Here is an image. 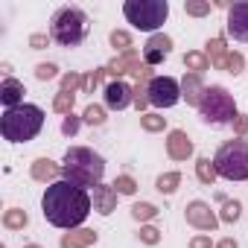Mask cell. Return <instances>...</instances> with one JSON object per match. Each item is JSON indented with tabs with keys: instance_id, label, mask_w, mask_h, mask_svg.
Segmentation results:
<instances>
[{
	"instance_id": "277c9868",
	"label": "cell",
	"mask_w": 248,
	"mask_h": 248,
	"mask_svg": "<svg viewBox=\"0 0 248 248\" xmlns=\"http://www.w3.org/2000/svg\"><path fill=\"white\" fill-rule=\"evenodd\" d=\"M88 35V15L79 6H62L50 21V38L59 47H79Z\"/></svg>"
},
{
	"instance_id": "f546056e",
	"label": "cell",
	"mask_w": 248,
	"mask_h": 248,
	"mask_svg": "<svg viewBox=\"0 0 248 248\" xmlns=\"http://www.w3.org/2000/svg\"><path fill=\"white\" fill-rule=\"evenodd\" d=\"M82 120L91 123V126H102V123H105V111H102L99 105H88L85 114H82Z\"/></svg>"
},
{
	"instance_id": "ffe728a7",
	"label": "cell",
	"mask_w": 248,
	"mask_h": 248,
	"mask_svg": "<svg viewBox=\"0 0 248 248\" xmlns=\"http://www.w3.org/2000/svg\"><path fill=\"white\" fill-rule=\"evenodd\" d=\"M207 59H210V64H213V67L225 70L228 50H225V41H222V38H210V41H207Z\"/></svg>"
},
{
	"instance_id": "603a6c76",
	"label": "cell",
	"mask_w": 248,
	"mask_h": 248,
	"mask_svg": "<svg viewBox=\"0 0 248 248\" xmlns=\"http://www.w3.org/2000/svg\"><path fill=\"white\" fill-rule=\"evenodd\" d=\"M27 222H30V216H27V210H21V207H12V210L3 213V225H6L9 231H21V228H27Z\"/></svg>"
},
{
	"instance_id": "4316f807",
	"label": "cell",
	"mask_w": 248,
	"mask_h": 248,
	"mask_svg": "<svg viewBox=\"0 0 248 248\" xmlns=\"http://www.w3.org/2000/svg\"><path fill=\"white\" fill-rule=\"evenodd\" d=\"M111 187H114L120 196H135V190H138V181H135L132 175H117Z\"/></svg>"
},
{
	"instance_id": "d4e9b609",
	"label": "cell",
	"mask_w": 248,
	"mask_h": 248,
	"mask_svg": "<svg viewBox=\"0 0 248 248\" xmlns=\"http://www.w3.org/2000/svg\"><path fill=\"white\" fill-rule=\"evenodd\" d=\"M73 99H76V93H70V91H59L56 93V99H53V108L59 111V114H70L73 111Z\"/></svg>"
},
{
	"instance_id": "d6a6232c",
	"label": "cell",
	"mask_w": 248,
	"mask_h": 248,
	"mask_svg": "<svg viewBox=\"0 0 248 248\" xmlns=\"http://www.w3.org/2000/svg\"><path fill=\"white\" fill-rule=\"evenodd\" d=\"M184 9H187V15H193V18H202V15L210 12V3H202V0H187Z\"/></svg>"
},
{
	"instance_id": "9c48e42d",
	"label": "cell",
	"mask_w": 248,
	"mask_h": 248,
	"mask_svg": "<svg viewBox=\"0 0 248 248\" xmlns=\"http://www.w3.org/2000/svg\"><path fill=\"white\" fill-rule=\"evenodd\" d=\"M184 216H187V225H193L199 231H216V225H219V216L210 210V204L207 202H199V199L187 204Z\"/></svg>"
},
{
	"instance_id": "ba28073f",
	"label": "cell",
	"mask_w": 248,
	"mask_h": 248,
	"mask_svg": "<svg viewBox=\"0 0 248 248\" xmlns=\"http://www.w3.org/2000/svg\"><path fill=\"white\" fill-rule=\"evenodd\" d=\"M181 99V82L172 76H155L149 82V105L155 108H172Z\"/></svg>"
},
{
	"instance_id": "836d02e7",
	"label": "cell",
	"mask_w": 248,
	"mask_h": 248,
	"mask_svg": "<svg viewBox=\"0 0 248 248\" xmlns=\"http://www.w3.org/2000/svg\"><path fill=\"white\" fill-rule=\"evenodd\" d=\"M140 242H146V245H158L161 242V231L158 228H152V225H146V228H140Z\"/></svg>"
},
{
	"instance_id": "2e32d148",
	"label": "cell",
	"mask_w": 248,
	"mask_h": 248,
	"mask_svg": "<svg viewBox=\"0 0 248 248\" xmlns=\"http://www.w3.org/2000/svg\"><path fill=\"white\" fill-rule=\"evenodd\" d=\"M135 73V70H140V56H138V50L132 47V50H126L123 56H117L114 62H108L105 64V73H114V76H120V73Z\"/></svg>"
},
{
	"instance_id": "7a4b0ae2",
	"label": "cell",
	"mask_w": 248,
	"mask_h": 248,
	"mask_svg": "<svg viewBox=\"0 0 248 248\" xmlns=\"http://www.w3.org/2000/svg\"><path fill=\"white\" fill-rule=\"evenodd\" d=\"M44 129V111L32 102L6 108L0 117V135L9 143H27L32 138H38V132Z\"/></svg>"
},
{
	"instance_id": "7402d4cb",
	"label": "cell",
	"mask_w": 248,
	"mask_h": 248,
	"mask_svg": "<svg viewBox=\"0 0 248 248\" xmlns=\"http://www.w3.org/2000/svg\"><path fill=\"white\" fill-rule=\"evenodd\" d=\"M196 175H199V181H202V184H207V187H210V184L216 181V175H219V172H216V167H213V161H210V158H199V161H196Z\"/></svg>"
},
{
	"instance_id": "1f68e13d",
	"label": "cell",
	"mask_w": 248,
	"mask_h": 248,
	"mask_svg": "<svg viewBox=\"0 0 248 248\" xmlns=\"http://www.w3.org/2000/svg\"><path fill=\"white\" fill-rule=\"evenodd\" d=\"M239 210H242L239 202H228V199H225V202H222V216H219V219H222V222H236V219H239Z\"/></svg>"
},
{
	"instance_id": "f1b7e54d",
	"label": "cell",
	"mask_w": 248,
	"mask_h": 248,
	"mask_svg": "<svg viewBox=\"0 0 248 248\" xmlns=\"http://www.w3.org/2000/svg\"><path fill=\"white\" fill-rule=\"evenodd\" d=\"M102 76H105V67H99V70H91L88 76H82V91H85V93H93V88L102 82Z\"/></svg>"
},
{
	"instance_id": "3957f363",
	"label": "cell",
	"mask_w": 248,
	"mask_h": 248,
	"mask_svg": "<svg viewBox=\"0 0 248 248\" xmlns=\"http://www.w3.org/2000/svg\"><path fill=\"white\" fill-rule=\"evenodd\" d=\"M62 175H64V181H73L79 187H99L102 175H105V161H102V155H96L88 146H70L64 152Z\"/></svg>"
},
{
	"instance_id": "d590c367",
	"label": "cell",
	"mask_w": 248,
	"mask_h": 248,
	"mask_svg": "<svg viewBox=\"0 0 248 248\" xmlns=\"http://www.w3.org/2000/svg\"><path fill=\"white\" fill-rule=\"evenodd\" d=\"M76 88H82V76H79V73H67V76L62 79V91H70V93H73Z\"/></svg>"
},
{
	"instance_id": "30bf717a",
	"label": "cell",
	"mask_w": 248,
	"mask_h": 248,
	"mask_svg": "<svg viewBox=\"0 0 248 248\" xmlns=\"http://www.w3.org/2000/svg\"><path fill=\"white\" fill-rule=\"evenodd\" d=\"M135 102V88L129 82H123V79H114L105 85V105L111 111H123V108H129Z\"/></svg>"
},
{
	"instance_id": "b9f144b4",
	"label": "cell",
	"mask_w": 248,
	"mask_h": 248,
	"mask_svg": "<svg viewBox=\"0 0 248 248\" xmlns=\"http://www.w3.org/2000/svg\"><path fill=\"white\" fill-rule=\"evenodd\" d=\"M216 248H239V245H236V239H231V236H225V239H222V242H219Z\"/></svg>"
},
{
	"instance_id": "9a60e30c",
	"label": "cell",
	"mask_w": 248,
	"mask_h": 248,
	"mask_svg": "<svg viewBox=\"0 0 248 248\" xmlns=\"http://www.w3.org/2000/svg\"><path fill=\"white\" fill-rule=\"evenodd\" d=\"M204 91H207V85L202 82V76H199V73H187V76L181 79V96L187 99V105H196V108H199V102H202Z\"/></svg>"
},
{
	"instance_id": "484cf974",
	"label": "cell",
	"mask_w": 248,
	"mask_h": 248,
	"mask_svg": "<svg viewBox=\"0 0 248 248\" xmlns=\"http://www.w3.org/2000/svg\"><path fill=\"white\" fill-rule=\"evenodd\" d=\"M140 126L146 132H164L167 129V117H161V114H140Z\"/></svg>"
},
{
	"instance_id": "4dcf8cb0",
	"label": "cell",
	"mask_w": 248,
	"mask_h": 248,
	"mask_svg": "<svg viewBox=\"0 0 248 248\" xmlns=\"http://www.w3.org/2000/svg\"><path fill=\"white\" fill-rule=\"evenodd\" d=\"M111 44H114L117 50L126 53V50H132V35H129L126 30H114V32H111Z\"/></svg>"
},
{
	"instance_id": "7c38bea8",
	"label": "cell",
	"mask_w": 248,
	"mask_h": 248,
	"mask_svg": "<svg viewBox=\"0 0 248 248\" xmlns=\"http://www.w3.org/2000/svg\"><path fill=\"white\" fill-rule=\"evenodd\" d=\"M170 53H172V38L164 35V32H155L146 41V47H143V62H146V67L149 64H161Z\"/></svg>"
},
{
	"instance_id": "f35d334b",
	"label": "cell",
	"mask_w": 248,
	"mask_h": 248,
	"mask_svg": "<svg viewBox=\"0 0 248 248\" xmlns=\"http://www.w3.org/2000/svg\"><path fill=\"white\" fill-rule=\"evenodd\" d=\"M35 76H38L41 82L53 79V76H56V64H38V67H35Z\"/></svg>"
},
{
	"instance_id": "7bdbcfd3",
	"label": "cell",
	"mask_w": 248,
	"mask_h": 248,
	"mask_svg": "<svg viewBox=\"0 0 248 248\" xmlns=\"http://www.w3.org/2000/svg\"><path fill=\"white\" fill-rule=\"evenodd\" d=\"M24 248H41V245H24Z\"/></svg>"
},
{
	"instance_id": "5bb4252c",
	"label": "cell",
	"mask_w": 248,
	"mask_h": 248,
	"mask_svg": "<svg viewBox=\"0 0 248 248\" xmlns=\"http://www.w3.org/2000/svg\"><path fill=\"white\" fill-rule=\"evenodd\" d=\"M24 82H18L15 76H6L0 82V102L6 108H15V105H24Z\"/></svg>"
},
{
	"instance_id": "e0dca14e",
	"label": "cell",
	"mask_w": 248,
	"mask_h": 248,
	"mask_svg": "<svg viewBox=\"0 0 248 248\" xmlns=\"http://www.w3.org/2000/svg\"><path fill=\"white\" fill-rule=\"evenodd\" d=\"M117 196H120V193H117L114 187H105V184L93 187V210L102 213V216L114 213V207H117Z\"/></svg>"
},
{
	"instance_id": "8992f818",
	"label": "cell",
	"mask_w": 248,
	"mask_h": 248,
	"mask_svg": "<svg viewBox=\"0 0 248 248\" xmlns=\"http://www.w3.org/2000/svg\"><path fill=\"white\" fill-rule=\"evenodd\" d=\"M213 167L228 181H245L248 178V140L233 138V140L222 143L213 158Z\"/></svg>"
},
{
	"instance_id": "cb8c5ba5",
	"label": "cell",
	"mask_w": 248,
	"mask_h": 248,
	"mask_svg": "<svg viewBox=\"0 0 248 248\" xmlns=\"http://www.w3.org/2000/svg\"><path fill=\"white\" fill-rule=\"evenodd\" d=\"M181 184V172H164L158 181H155V187L164 193V196H170V193H175V187Z\"/></svg>"
},
{
	"instance_id": "8d00e7d4",
	"label": "cell",
	"mask_w": 248,
	"mask_h": 248,
	"mask_svg": "<svg viewBox=\"0 0 248 248\" xmlns=\"http://www.w3.org/2000/svg\"><path fill=\"white\" fill-rule=\"evenodd\" d=\"M62 132L73 138V135L79 132V117H73V114H67V117H64V123H62Z\"/></svg>"
},
{
	"instance_id": "e575fe53",
	"label": "cell",
	"mask_w": 248,
	"mask_h": 248,
	"mask_svg": "<svg viewBox=\"0 0 248 248\" xmlns=\"http://www.w3.org/2000/svg\"><path fill=\"white\" fill-rule=\"evenodd\" d=\"M242 62H245V59H242L239 53H228V59H225V70L236 76V73L242 70Z\"/></svg>"
},
{
	"instance_id": "5b68a950",
	"label": "cell",
	"mask_w": 248,
	"mask_h": 248,
	"mask_svg": "<svg viewBox=\"0 0 248 248\" xmlns=\"http://www.w3.org/2000/svg\"><path fill=\"white\" fill-rule=\"evenodd\" d=\"M199 114H202L204 123H210V126H231V123L239 117L233 96L222 85H210L204 91V96L199 102Z\"/></svg>"
},
{
	"instance_id": "44dd1931",
	"label": "cell",
	"mask_w": 248,
	"mask_h": 248,
	"mask_svg": "<svg viewBox=\"0 0 248 248\" xmlns=\"http://www.w3.org/2000/svg\"><path fill=\"white\" fill-rule=\"evenodd\" d=\"M184 67L202 76L204 70H210V59H207V53H187L184 56Z\"/></svg>"
},
{
	"instance_id": "ab89813d",
	"label": "cell",
	"mask_w": 248,
	"mask_h": 248,
	"mask_svg": "<svg viewBox=\"0 0 248 248\" xmlns=\"http://www.w3.org/2000/svg\"><path fill=\"white\" fill-rule=\"evenodd\" d=\"M190 248H213V242H210L207 233H202V236H193L190 239Z\"/></svg>"
},
{
	"instance_id": "4fadbf2b",
	"label": "cell",
	"mask_w": 248,
	"mask_h": 248,
	"mask_svg": "<svg viewBox=\"0 0 248 248\" xmlns=\"http://www.w3.org/2000/svg\"><path fill=\"white\" fill-rule=\"evenodd\" d=\"M167 155L172 161H187L193 155V140L187 138V132H181V129L170 132V138H167Z\"/></svg>"
},
{
	"instance_id": "ac0fdd59",
	"label": "cell",
	"mask_w": 248,
	"mask_h": 248,
	"mask_svg": "<svg viewBox=\"0 0 248 248\" xmlns=\"http://www.w3.org/2000/svg\"><path fill=\"white\" fill-rule=\"evenodd\" d=\"M88 245H96V231L79 228L62 236V248H88Z\"/></svg>"
},
{
	"instance_id": "6da1fadb",
	"label": "cell",
	"mask_w": 248,
	"mask_h": 248,
	"mask_svg": "<svg viewBox=\"0 0 248 248\" xmlns=\"http://www.w3.org/2000/svg\"><path fill=\"white\" fill-rule=\"evenodd\" d=\"M91 204H93V202H91L88 190L79 187V184H73V181H64V178H62V181H53V184L47 187L44 199H41L44 219H47L50 225L67 228V231L79 228V225L88 219Z\"/></svg>"
},
{
	"instance_id": "83f0119b",
	"label": "cell",
	"mask_w": 248,
	"mask_h": 248,
	"mask_svg": "<svg viewBox=\"0 0 248 248\" xmlns=\"http://www.w3.org/2000/svg\"><path fill=\"white\" fill-rule=\"evenodd\" d=\"M132 216H135L138 222H149V219H155V216H158V207H155V204H149V202H138V204L132 207Z\"/></svg>"
},
{
	"instance_id": "60d3db41",
	"label": "cell",
	"mask_w": 248,
	"mask_h": 248,
	"mask_svg": "<svg viewBox=\"0 0 248 248\" xmlns=\"http://www.w3.org/2000/svg\"><path fill=\"white\" fill-rule=\"evenodd\" d=\"M233 129H236V135L242 138V135H248V117H236L233 120Z\"/></svg>"
},
{
	"instance_id": "d6986e66",
	"label": "cell",
	"mask_w": 248,
	"mask_h": 248,
	"mask_svg": "<svg viewBox=\"0 0 248 248\" xmlns=\"http://www.w3.org/2000/svg\"><path fill=\"white\" fill-rule=\"evenodd\" d=\"M59 172H62V167H56L50 158H38V161L32 164V178H35V181H53Z\"/></svg>"
},
{
	"instance_id": "74e56055",
	"label": "cell",
	"mask_w": 248,
	"mask_h": 248,
	"mask_svg": "<svg viewBox=\"0 0 248 248\" xmlns=\"http://www.w3.org/2000/svg\"><path fill=\"white\" fill-rule=\"evenodd\" d=\"M50 44V35L47 32H35V35H30V47L32 50H44Z\"/></svg>"
},
{
	"instance_id": "8fae6325",
	"label": "cell",
	"mask_w": 248,
	"mask_h": 248,
	"mask_svg": "<svg viewBox=\"0 0 248 248\" xmlns=\"http://www.w3.org/2000/svg\"><path fill=\"white\" fill-rule=\"evenodd\" d=\"M228 35L233 41L248 44V0H245V3L228 6Z\"/></svg>"
},
{
	"instance_id": "52a82bcc",
	"label": "cell",
	"mask_w": 248,
	"mask_h": 248,
	"mask_svg": "<svg viewBox=\"0 0 248 248\" xmlns=\"http://www.w3.org/2000/svg\"><path fill=\"white\" fill-rule=\"evenodd\" d=\"M123 15H126V21L135 30L155 32L170 18V3H167V0H126Z\"/></svg>"
}]
</instances>
